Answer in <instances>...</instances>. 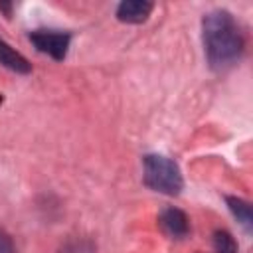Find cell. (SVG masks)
Masks as SVG:
<instances>
[{"instance_id":"6da1fadb","label":"cell","mask_w":253,"mask_h":253,"mask_svg":"<svg viewBox=\"0 0 253 253\" xmlns=\"http://www.w3.org/2000/svg\"><path fill=\"white\" fill-rule=\"evenodd\" d=\"M202 42L211 69L223 71L235 65L245 49V38L227 10H211L202 18Z\"/></svg>"},{"instance_id":"7a4b0ae2","label":"cell","mask_w":253,"mask_h":253,"mask_svg":"<svg viewBox=\"0 0 253 253\" xmlns=\"http://www.w3.org/2000/svg\"><path fill=\"white\" fill-rule=\"evenodd\" d=\"M142 180L150 190L166 196H178L184 188L178 164L162 154H146L142 158Z\"/></svg>"},{"instance_id":"3957f363","label":"cell","mask_w":253,"mask_h":253,"mask_svg":"<svg viewBox=\"0 0 253 253\" xmlns=\"http://www.w3.org/2000/svg\"><path fill=\"white\" fill-rule=\"evenodd\" d=\"M30 42L42 53H47L55 61H63L71 43V34L61 30H34L30 32Z\"/></svg>"},{"instance_id":"277c9868","label":"cell","mask_w":253,"mask_h":253,"mask_svg":"<svg viewBox=\"0 0 253 253\" xmlns=\"http://www.w3.org/2000/svg\"><path fill=\"white\" fill-rule=\"evenodd\" d=\"M158 223L160 227L164 229V233H168L170 237L174 239H182L190 233V221H188V215L178 210V208H166L160 217H158Z\"/></svg>"},{"instance_id":"5b68a950","label":"cell","mask_w":253,"mask_h":253,"mask_svg":"<svg viewBox=\"0 0 253 253\" xmlns=\"http://www.w3.org/2000/svg\"><path fill=\"white\" fill-rule=\"evenodd\" d=\"M152 4L144 0H125L117 6V20L125 24H142L148 20L152 12Z\"/></svg>"},{"instance_id":"8992f818","label":"cell","mask_w":253,"mask_h":253,"mask_svg":"<svg viewBox=\"0 0 253 253\" xmlns=\"http://www.w3.org/2000/svg\"><path fill=\"white\" fill-rule=\"evenodd\" d=\"M0 63L4 67H8L10 71H16V73H30L32 71V65L28 63V59L18 53L16 49H12L4 40H0Z\"/></svg>"},{"instance_id":"52a82bcc","label":"cell","mask_w":253,"mask_h":253,"mask_svg":"<svg viewBox=\"0 0 253 253\" xmlns=\"http://www.w3.org/2000/svg\"><path fill=\"white\" fill-rule=\"evenodd\" d=\"M225 202L231 210V213L237 217V221L243 225V229L247 233H251L253 229V211H251V206L249 202L241 200V198H235V196H225Z\"/></svg>"},{"instance_id":"ba28073f","label":"cell","mask_w":253,"mask_h":253,"mask_svg":"<svg viewBox=\"0 0 253 253\" xmlns=\"http://www.w3.org/2000/svg\"><path fill=\"white\" fill-rule=\"evenodd\" d=\"M211 243L215 253H237V243L227 229H215Z\"/></svg>"},{"instance_id":"9c48e42d","label":"cell","mask_w":253,"mask_h":253,"mask_svg":"<svg viewBox=\"0 0 253 253\" xmlns=\"http://www.w3.org/2000/svg\"><path fill=\"white\" fill-rule=\"evenodd\" d=\"M0 253H16V247H14L12 237L2 227H0Z\"/></svg>"}]
</instances>
